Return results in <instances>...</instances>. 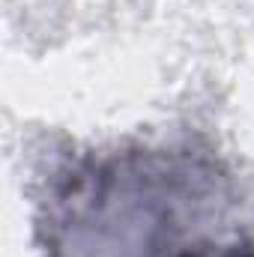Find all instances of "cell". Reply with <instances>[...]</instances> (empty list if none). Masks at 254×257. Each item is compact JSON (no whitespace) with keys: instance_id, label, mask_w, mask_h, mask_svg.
Here are the masks:
<instances>
[{"instance_id":"obj_1","label":"cell","mask_w":254,"mask_h":257,"mask_svg":"<svg viewBox=\"0 0 254 257\" xmlns=\"http://www.w3.org/2000/svg\"><path fill=\"white\" fill-rule=\"evenodd\" d=\"M186 194L189 174L156 156L96 165L60 192L51 245L63 257H150L177 227Z\"/></svg>"},{"instance_id":"obj_2","label":"cell","mask_w":254,"mask_h":257,"mask_svg":"<svg viewBox=\"0 0 254 257\" xmlns=\"http://www.w3.org/2000/svg\"><path fill=\"white\" fill-rule=\"evenodd\" d=\"M189 257H254V251H245V248H227V251H200V254H189Z\"/></svg>"}]
</instances>
